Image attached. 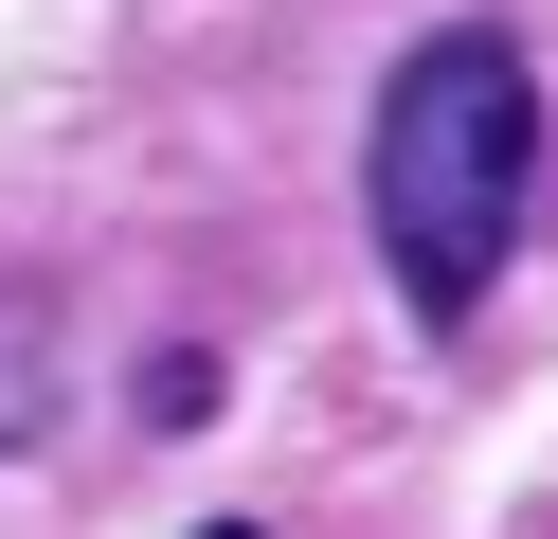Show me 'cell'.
Segmentation results:
<instances>
[{"label":"cell","instance_id":"cell-1","mask_svg":"<svg viewBox=\"0 0 558 539\" xmlns=\"http://www.w3.org/2000/svg\"><path fill=\"white\" fill-rule=\"evenodd\" d=\"M522 180H541V54L505 19H450L378 72V126H361V216H378V270H397L414 323H469L522 252Z\"/></svg>","mask_w":558,"mask_h":539},{"label":"cell","instance_id":"cell-2","mask_svg":"<svg viewBox=\"0 0 558 539\" xmlns=\"http://www.w3.org/2000/svg\"><path fill=\"white\" fill-rule=\"evenodd\" d=\"M54 395H73V323H54L37 270H0V450H37Z\"/></svg>","mask_w":558,"mask_h":539},{"label":"cell","instance_id":"cell-3","mask_svg":"<svg viewBox=\"0 0 558 539\" xmlns=\"http://www.w3.org/2000/svg\"><path fill=\"white\" fill-rule=\"evenodd\" d=\"M198 539H253V522H198Z\"/></svg>","mask_w":558,"mask_h":539}]
</instances>
